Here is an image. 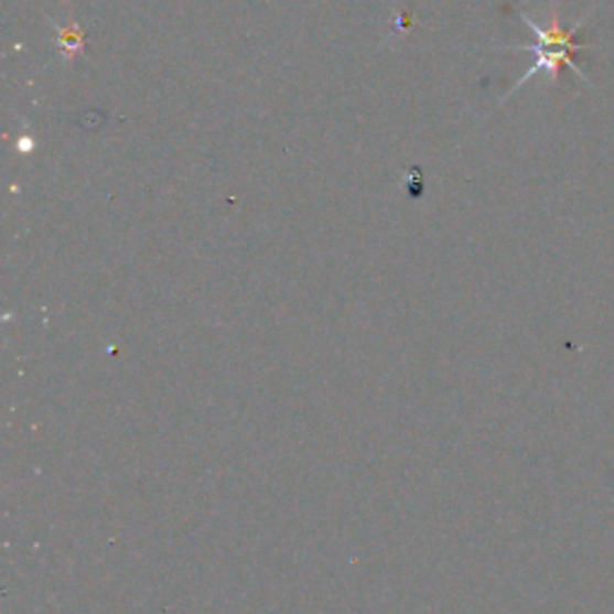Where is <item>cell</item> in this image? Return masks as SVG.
Instances as JSON below:
<instances>
[{
    "label": "cell",
    "mask_w": 614,
    "mask_h": 614,
    "mask_svg": "<svg viewBox=\"0 0 614 614\" xmlns=\"http://www.w3.org/2000/svg\"><path fill=\"white\" fill-rule=\"evenodd\" d=\"M521 20L528 24V30L536 34L538 44L511 49V51H530V53H536V63H534V67H530V71H528L521 79L516 82V87H514V89L521 87L524 82L534 77L536 73H545L552 82H557V79H559V71H562V67H571V71H574L579 77L589 79V77H585V73L581 71V67H577V61H574L577 53L585 49L583 44H577V41H574L577 30L585 22L583 18L577 22L574 30H564L562 20H559V12H557V10H552L548 26H542V24L534 22L528 15H524V12H521Z\"/></svg>",
    "instance_id": "6da1fadb"
},
{
    "label": "cell",
    "mask_w": 614,
    "mask_h": 614,
    "mask_svg": "<svg viewBox=\"0 0 614 614\" xmlns=\"http://www.w3.org/2000/svg\"><path fill=\"white\" fill-rule=\"evenodd\" d=\"M58 49L65 53V58H75L77 53H82V32L77 30V26H67V30H63V26H58Z\"/></svg>",
    "instance_id": "7a4b0ae2"
}]
</instances>
